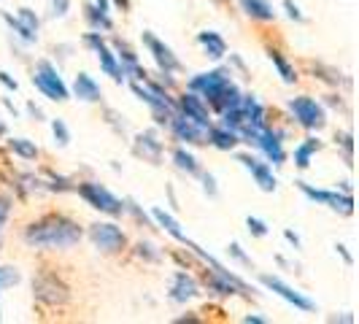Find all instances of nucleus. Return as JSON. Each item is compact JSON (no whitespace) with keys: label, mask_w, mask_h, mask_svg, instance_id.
<instances>
[{"label":"nucleus","mask_w":359,"mask_h":324,"mask_svg":"<svg viewBox=\"0 0 359 324\" xmlns=\"http://www.w3.org/2000/svg\"><path fill=\"white\" fill-rule=\"evenodd\" d=\"M22 238L33 249H71L84 238V230L79 227V222H73L71 216L46 214L36 222H30L25 227Z\"/></svg>","instance_id":"1"},{"label":"nucleus","mask_w":359,"mask_h":324,"mask_svg":"<svg viewBox=\"0 0 359 324\" xmlns=\"http://www.w3.org/2000/svg\"><path fill=\"white\" fill-rule=\"evenodd\" d=\"M73 189L79 192V198L84 200L87 205H92V208L100 211V214H108V216L125 214V200H119L111 189H106V187L97 184V181H79Z\"/></svg>","instance_id":"2"},{"label":"nucleus","mask_w":359,"mask_h":324,"mask_svg":"<svg viewBox=\"0 0 359 324\" xmlns=\"http://www.w3.org/2000/svg\"><path fill=\"white\" fill-rule=\"evenodd\" d=\"M30 81H33V87H36L43 97H49V100H54V103H65V100L71 97V90L65 87V81H62L60 71L54 68L49 60H38L36 71H33V76H30Z\"/></svg>","instance_id":"3"},{"label":"nucleus","mask_w":359,"mask_h":324,"mask_svg":"<svg viewBox=\"0 0 359 324\" xmlns=\"http://www.w3.org/2000/svg\"><path fill=\"white\" fill-rule=\"evenodd\" d=\"M230 76H233V71H230V68H214V71H208V73H198V76H192V79L187 81V90L195 92V95H200V97L205 100L208 111H211V106L219 100L222 90H224V87L233 81Z\"/></svg>","instance_id":"4"},{"label":"nucleus","mask_w":359,"mask_h":324,"mask_svg":"<svg viewBox=\"0 0 359 324\" xmlns=\"http://www.w3.org/2000/svg\"><path fill=\"white\" fill-rule=\"evenodd\" d=\"M90 241L100 254H122L127 249V235L114 222H95L90 224Z\"/></svg>","instance_id":"5"},{"label":"nucleus","mask_w":359,"mask_h":324,"mask_svg":"<svg viewBox=\"0 0 359 324\" xmlns=\"http://www.w3.org/2000/svg\"><path fill=\"white\" fill-rule=\"evenodd\" d=\"M33 297L43 306H65L71 300V289L65 287L54 273H38L33 278Z\"/></svg>","instance_id":"6"},{"label":"nucleus","mask_w":359,"mask_h":324,"mask_svg":"<svg viewBox=\"0 0 359 324\" xmlns=\"http://www.w3.org/2000/svg\"><path fill=\"white\" fill-rule=\"evenodd\" d=\"M289 111L294 116V122L303 127V130H322L327 125V111L319 100L300 95V97H292L289 100Z\"/></svg>","instance_id":"7"},{"label":"nucleus","mask_w":359,"mask_h":324,"mask_svg":"<svg viewBox=\"0 0 359 324\" xmlns=\"http://www.w3.org/2000/svg\"><path fill=\"white\" fill-rule=\"evenodd\" d=\"M297 184V189L306 195L308 200H313V203H322L327 208H332V211H338L343 216H351L354 214V198L351 195H343V192H327V189H313L308 181H294Z\"/></svg>","instance_id":"8"},{"label":"nucleus","mask_w":359,"mask_h":324,"mask_svg":"<svg viewBox=\"0 0 359 324\" xmlns=\"http://www.w3.org/2000/svg\"><path fill=\"white\" fill-rule=\"evenodd\" d=\"M259 284L270 292H276L281 300H287L289 306H294L297 311H303V313H313L316 311V303L313 300H308L303 292H297V289H292L289 284H284L278 276H268V273H262L259 276Z\"/></svg>","instance_id":"9"},{"label":"nucleus","mask_w":359,"mask_h":324,"mask_svg":"<svg viewBox=\"0 0 359 324\" xmlns=\"http://www.w3.org/2000/svg\"><path fill=\"white\" fill-rule=\"evenodd\" d=\"M176 111H179L181 116H187L189 122H195V125L200 127H208L214 125L211 122V111H208V106H205V100L200 97V95H195V92H184V95H179V100H176Z\"/></svg>","instance_id":"10"},{"label":"nucleus","mask_w":359,"mask_h":324,"mask_svg":"<svg viewBox=\"0 0 359 324\" xmlns=\"http://www.w3.org/2000/svg\"><path fill=\"white\" fill-rule=\"evenodd\" d=\"M144 46L149 49V54L154 57V62H157V68L165 73H179L184 65H181V60L173 54V49L168 46V43H162L160 38L154 36V33H149V30H144Z\"/></svg>","instance_id":"11"},{"label":"nucleus","mask_w":359,"mask_h":324,"mask_svg":"<svg viewBox=\"0 0 359 324\" xmlns=\"http://www.w3.org/2000/svg\"><path fill=\"white\" fill-rule=\"evenodd\" d=\"M254 146H259V149H262V154H265L273 165H284V162H287V151H284V133H278L273 125L262 127V133L257 135Z\"/></svg>","instance_id":"12"},{"label":"nucleus","mask_w":359,"mask_h":324,"mask_svg":"<svg viewBox=\"0 0 359 324\" xmlns=\"http://www.w3.org/2000/svg\"><path fill=\"white\" fill-rule=\"evenodd\" d=\"M168 130L173 133V138L181 141V144H189V146H203L205 144V127L195 125V122H189L187 116H181L179 111L170 116V122H168Z\"/></svg>","instance_id":"13"},{"label":"nucleus","mask_w":359,"mask_h":324,"mask_svg":"<svg viewBox=\"0 0 359 324\" xmlns=\"http://www.w3.org/2000/svg\"><path fill=\"white\" fill-rule=\"evenodd\" d=\"M238 162L252 173L254 181H257V187H259L262 192H276L278 179H276V173H273V168H270L268 162L257 160L254 154H238Z\"/></svg>","instance_id":"14"},{"label":"nucleus","mask_w":359,"mask_h":324,"mask_svg":"<svg viewBox=\"0 0 359 324\" xmlns=\"http://www.w3.org/2000/svg\"><path fill=\"white\" fill-rule=\"evenodd\" d=\"M133 151H135L138 157H144L146 162H151V165H160V162H162V151H165V144H162L160 138H157V133L146 130V133H138V135H135Z\"/></svg>","instance_id":"15"},{"label":"nucleus","mask_w":359,"mask_h":324,"mask_svg":"<svg viewBox=\"0 0 359 324\" xmlns=\"http://www.w3.org/2000/svg\"><path fill=\"white\" fill-rule=\"evenodd\" d=\"M168 295H170L173 303H187V300H192V297L200 295V284L195 281V276H189V273H184V270H176Z\"/></svg>","instance_id":"16"},{"label":"nucleus","mask_w":359,"mask_h":324,"mask_svg":"<svg viewBox=\"0 0 359 324\" xmlns=\"http://www.w3.org/2000/svg\"><path fill=\"white\" fill-rule=\"evenodd\" d=\"M73 95L79 100H84V103H100L103 100V90H100V84L92 79L90 73H79L73 79Z\"/></svg>","instance_id":"17"},{"label":"nucleus","mask_w":359,"mask_h":324,"mask_svg":"<svg viewBox=\"0 0 359 324\" xmlns=\"http://www.w3.org/2000/svg\"><path fill=\"white\" fill-rule=\"evenodd\" d=\"M205 144H211L219 151H233L235 146L241 144V135L235 130H227L222 125H211L208 133H205Z\"/></svg>","instance_id":"18"},{"label":"nucleus","mask_w":359,"mask_h":324,"mask_svg":"<svg viewBox=\"0 0 359 324\" xmlns=\"http://www.w3.org/2000/svg\"><path fill=\"white\" fill-rule=\"evenodd\" d=\"M95 54H97V62H100L103 73H106V76H111L116 84H122V81H125V73H122V68H119L116 54L108 49V43H100V46L95 49Z\"/></svg>","instance_id":"19"},{"label":"nucleus","mask_w":359,"mask_h":324,"mask_svg":"<svg viewBox=\"0 0 359 324\" xmlns=\"http://www.w3.org/2000/svg\"><path fill=\"white\" fill-rule=\"evenodd\" d=\"M238 3H241L243 14L257 19V22H273L276 19V8H273L270 0H238Z\"/></svg>","instance_id":"20"},{"label":"nucleus","mask_w":359,"mask_h":324,"mask_svg":"<svg viewBox=\"0 0 359 324\" xmlns=\"http://www.w3.org/2000/svg\"><path fill=\"white\" fill-rule=\"evenodd\" d=\"M81 11H84V19H87L90 30H97V33H111L114 30V19L108 17V11H100L95 3H87Z\"/></svg>","instance_id":"21"},{"label":"nucleus","mask_w":359,"mask_h":324,"mask_svg":"<svg viewBox=\"0 0 359 324\" xmlns=\"http://www.w3.org/2000/svg\"><path fill=\"white\" fill-rule=\"evenodd\" d=\"M198 43L205 49V54L211 57V60H222L224 54H227V43H224V38L214 33V30H203L198 33Z\"/></svg>","instance_id":"22"},{"label":"nucleus","mask_w":359,"mask_h":324,"mask_svg":"<svg viewBox=\"0 0 359 324\" xmlns=\"http://www.w3.org/2000/svg\"><path fill=\"white\" fill-rule=\"evenodd\" d=\"M151 222H157L165 233L170 235V238H176L179 243H187L189 238H187V233L181 230V224L173 219V216L168 214V211H162V208H151Z\"/></svg>","instance_id":"23"},{"label":"nucleus","mask_w":359,"mask_h":324,"mask_svg":"<svg viewBox=\"0 0 359 324\" xmlns=\"http://www.w3.org/2000/svg\"><path fill=\"white\" fill-rule=\"evenodd\" d=\"M319 149H322V141L313 138V135H308L306 141L294 149V165H297L300 170H308V168H311V157H313Z\"/></svg>","instance_id":"24"},{"label":"nucleus","mask_w":359,"mask_h":324,"mask_svg":"<svg viewBox=\"0 0 359 324\" xmlns=\"http://www.w3.org/2000/svg\"><path fill=\"white\" fill-rule=\"evenodd\" d=\"M268 57L270 62H273V68L278 71V76L284 79V84H294L297 81V71H294V65L289 62L284 54L278 52V49H268Z\"/></svg>","instance_id":"25"},{"label":"nucleus","mask_w":359,"mask_h":324,"mask_svg":"<svg viewBox=\"0 0 359 324\" xmlns=\"http://www.w3.org/2000/svg\"><path fill=\"white\" fill-rule=\"evenodd\" d=\"M173 162H176V168L184 170L187 176H200V162L184 149V146H176L173 149Z\"/></svg>","instance_id":"26"},{"label":"nucleus","mask_w":359,"mask_h":324,"mask_svg":"<svg viewBox=\"0 0 359 324\" xmlns=\"http://www.w3.org/2000/svg\"><path fill=\"white\" fill-rule=\"evenodd\" d=\"M241 103V90H238V84L235 81H230L224 90H222V95H219V100H216L214 106H211V111H216V114H222V111H227V108H233Z\"/></svg>","instance_id":"27"},{"label":"nucleus","mask_w":359,"mask_h":324,"mask_svg":"<svg viewBox=\"0 0 359 324\" xmlns=\"http://www.w3.org/2000/svg\"><path fill=\"white\" fill-rule=\"evenodd\" d=\"M0 17H3V22L8 25V30H11V33H14V36L22 41V43H36V41H38L36 33H30V30H27V27H25V25H22L17 17H11L8 11H0Z\"/></svg>","instance_id":"28"},{"label":"nucleus","mask_w":359,"mask_h":324,"mask_svg":"<svg viewBox=\"0 0 359 324\" xmlns=\"http://www.w3.org/2000/svg\"><path fill=\"white\" fill-rule=\"evenodd\" d=\"M8 149L22 157V160H38V146L33 141H27V138H11L8 141Z\"/></svg>","instance_id":"29"},{"label":"nucleus","mask_w":359,"mask_h":324,"mask_svg":"<svg viewBox=\"0 0 359 324\" xmlns=\"http://www.w3.org/2000/svg\"><path fill=\"white\" fill-rule=\"evenodd\" d=\"M313 73L322 79L324 84H330V87H341L343 84V76L335 68H330V65H322V62H316L313 65Z\"/></svg>","instance_id":"30"},{"label":"nucleus","mask_w":359,"mask_h":324,"mask_svg":"<svg viewBox=\"0 0 359 324\" xmlns=\"http://www.w3.org/2000/svg\"><path fill=\"white\" fill-rule=\"evenodd\" d=\"M17 19L25 25V27H27V30H30V33H36V36H38V30H41V17H38L33 8L22 6V8L17 11Z\"/></svg>","instance_id":"31"},{"label":"nucleus","mask_w":359,"mask_h":324,"mask_svg":"<svg viewBox=\"0 0 359 324\" xmlns=\"http://www.w3.org/2000/svg\"><path fill=\"white\" fill-rule=\"evenodd\" d=\"M135 257L138 259H144V262H160L162 259V252L154 246V243H149V241H141L138 246H135Z\"/></svg>","instance_id":"32"},{"label":"nucleus","mask_w":359,"mask_h":324,"mask_svg":"<svg viewBox=\"0 0 359 324\" xmlns=\"http://www.w3.org/2000/svg\"><path fill=\"white\" fill-rule=\"evenodd\" d=\"M52 133H54V141L60 146H68L71 144V130L62 119H52Z\"/></svg>","instance_id":"33"},{"label":"nucleus","mask_w":359,"mask_h":324,"mask_svg":"<svg viewBox=\"0 0 359 324\" xmlns=\"http://www.w3.org/2000/svg\"><path fill=\"white\" fill-rule=\"evenodd\" d=\"M335 144H341V149H343V160H346V165H351V151H354V138H351V133H343V135H335Z\"/></svg>","instance_id":"34"},{"label":"nucleus","mask_w":359,"mask_h":324,"mask_svg":"<svg viewBox=\"0 0 359 324\" xmlns=\"http://www.w3.org/2000/svg\"><path fill=\"white\" fill-rule=\"evenodd\" d=\"M19 281H22V276H19L17 268H0V284H3V289L17 287Z\"/></svg>","instance_id":"35"},{"label":"nucleus","mask_w":359,"mask_h":324,"mask_svg":"<svg viewBox=\"0 0 359 324\" xmlns=\"http://www.w3.org/2000/svg\"><path fill=\"white\" fill-rule=\"evenodd\" d=\"M246 227H249V233L254 238H265L268 235V224L262 219H257V216H246Z\"/></svg>","instance_id":"36"},{"label":"nucleus","mask_w":359,"mask_h":324,"mask_svg":"<svg viewBox=\"0 0 359 324\" xmlns=\"http://www.w3.org/2000/svg\"><path fill=\"white\" fill-rule=\"evenodd\" d=\"M227 252H230V257H233L235 262H241L243 268H254V265H252V257H246V254H243L241 243H230V249H227Z\"/></svg>","instance_id":"37"},{"label":"nucleus","mask_w":359,"mask_h":324,"mask_svg":"<svg viewBox=\"0 0 359 324\" xmlns=\"http://www.w3.org/2000/svg\"><path fill=\"white\" fill-rule=\"evenodd\" d=\"M125 211H130V214H135V219H138L141 224H151V216H146L144 211L138 208V203H135L133 198H127V200H125Z\"/></svg>","instance_id":"38"},{"label":"nucleus","mask_w":359,"mask_h":324,"mask_svg":"<svg viewBox=\"0 0 359 324\" xmlns=\"http://www.w3.org/2000/svg\"><path fill=\"white\" fill-rule=\"evenodd\" d=\"M284 11H287V17L292 22H306V14L300 11V6L294 3V0H284Z\"/></svg>","instance_id":"39"},{"label":"nucleus","mask_w":359,"mask_h":324,"mask_svg":"<svg viewBox=\"0 0 359 324\" xmlns=\"http://www.w3.org/2000/svg\"><path fill=\"white\" fill-rule=\"evenodd\" d=\"M52 3V17H65L71 11V0H49Z\"/></svg>","instance_id":"40"},{"label":"nucleus","mask_w":359,"mask_h":324,"mask_svg":"<svg viewBox=\"0 0 359 324\" xmlns=\"http://www.w3.org/2000/svg\"><path fill=\"white\" fill-rule=\"evenodd\" d=\"M200 179H203V189H205V195H208V198H216V192H219V189H216V179H214V176L200 170Z\"/></svg>","instance_id":"41"},{"label":"nucleus","mask_w":359,"mask_h":324,"mask_svg":"<svg viewBox=\"0 0 359 324\" xmlns=\"http://www.w3.org/2000/svg\"><path fill=\"white\" fill-rule=\"evenodd\" d=\"M0 84L6 87L8 92H17L19 90V81L11 76V73H6V71H0Z\"/></svg>","instance_id":"42"},{"label":"nucleus","mask_w":359,"mask_h":324,"mask_svg":"<svg viewBox=\"0 0 359 324\" xmlns=\"http://www.w3.org/2000/svg\"><path fill=\"white\" fill-rule=\"evenodd\" d=\"M11 198H6V195H0V224H6V219L11 216Z\"/></svg>","instance_id":"43"},{"label":"nucleus","mask_w":359,"mask_h":324,"mask_svg":"<svg viewBox=\"0 0 359 324\" xmlns=\"http://www.w3.org/2000/svg\"><path fill=\"white\" fill-rule=\"evenodd\" d=\"M324 103H327V106H332V108H343L341 95H324Z\"/></svg>","instance_id":"44"},{"label":"nucleus","mask_w":359,"mask_h":324,"mask_svg":"<svg viewBox=\"0 0 359 324\" xmlns=\"http://www.w3.org/2000/svg\"><path fill=\"white\" fill-rule=\"evenodd\" d=\"M27 114H30V116H33L36 122H41V119H43V111H41V108H38L36 103H27Z\"/></svg>","instance_id":"45"},{"label":"nucleus","mask_w":359,"mask_h":324,"mask_svg":"<svg viewBox=\"0 0 359 324\" xmlns=\"http://www.w3.org/2000/svg\"><path fill=\"white\" fill-rule=\"evenodd\" d=\"M284 238H287L289 243L294 246V249H300V238H297V233H292V230H284Z\"/></svg>","instance_id":"46"},{"label":"nucleus","mask_w":359,"mask_h":324,"mask_svg":"<svg viewBox=\"0 0 359 324\" xmlns=\"http://www.w3.org/2000/svg\"><path fill=\"white\" fill-rule=\"evenodd\" d=\"M335 249H338V254H341L343 259H346V265H354V257H351V254L346 252V246H341V243H338V246H335Z\"/></svg>","instance_id":"47"},{"label":"nucleus","mask_w":359,"mask_h":324,"mask_svg":"<svg viewBox=\"0 0 359 324\" xmlns=\"http://www.w3.org/2000/svg\"><path fill=\"white\" fill-rule=\"evenodd\" d=\"M243 322L246 324H265L268 319H262V316H252V313H249V316H243Z\"/></svg>","instance_id":"48"},{"label":"nucleus","mask_w":359,"mask_h":324,"mask_svg":"<svg viewBox=\"0 0 359 324\" xmlns=\"http://www.w3.org/2000/svg\"><path fill=\"white\" fill-rule=\"evenodd\" d=\"M176 322H179V324H187V322H200V319L195 316V313H187V316H179Z\"/></svg>","instance_id":"49"},{"label":"nucleus","mask_w":359,"mask_h":324,"mask_svg":"<svg viewBox=\"0 0 359 324\" xmlns=\"http://www.w3.org/2000/svg\"><path fill=\"white\" fill-rule=\"evenodd\" d=\"M330 322H346V324H351V322H354V316H330Z\"/></svg>","instance_id":"50"},{"label":"nucleus","mask_w":359,"mask_h":324,"mask_svg":"<svg viewBox=\"0 0 359 324\" xmlns=\"http://www.w3.org/2000/svg\"><path fill=\"white\" fill-rule=\"evenodd\" d=\"M114 3H116L122 11H130V0H114Z\"/></svg>","instance_id":"51"},{"label":"nucleus","mask_w":359,"mask_h":324,"mask_svg":"<svg viewBox=\"0 0 359 324\" xmlns=\"http://www.w3.org/2000/svg\"><path fill=\"white\" fill-rule=\"evenodd\" d=\"M341 189H343V195H351V181H343Z\"/></svg>","instance_id":"52"},{"label":"nucleus","mask_w":359,"mask_h":324,"mask_svg":"<svg viewBox=\"0 0 359 324\" xmlns=\"http://www.w3.org/2000/svg\"><path fill=\"white\" fill-rule=\"evenodd\" d=\"M3 103H6V108H8V111H11V114H14V116H17V108H14V103H11V100H8V97H6V100H3Z\"/></svg>","instance_id":"53"},{"label":"nucleus","mask_w":359,"mask_h":324,"mask_svg":"<svg viewBox=\"0 0 359 324\" xmlns=\"http://www.w3.org/2000/svg\"><path fill=\"white\" fill-rule=\"evenodd\" d=\"M6 133H8V127H6V125H3V122H0V138H3Z\"/></svg>","instance_id":"54"},{"label":"nucleus","mask_w":359,"mask_h":324,"mask_svg":"<svg viewBox=\"0 0 359 324\" xmlns=\"http://www.w3.org/2000/svg\"><path fill=\"white\" fill-rule=\"evenodd\" d=\"M0 243H3V224H0Z\"/></svg>","instance_id":"55"},{"label":"nucleus","mask_w":359,"mask_h":324,"mask_svg":"<svg viewBox=\"0 0 359 324\" xmlns=\"http://www.w3.org/2000/svg\"><path fill=\"white\" fill-rule=\"evenodd\" d=\"M0 292H3V284H0Z\"/></svg>","instance_id":"56"}]
</instances>
